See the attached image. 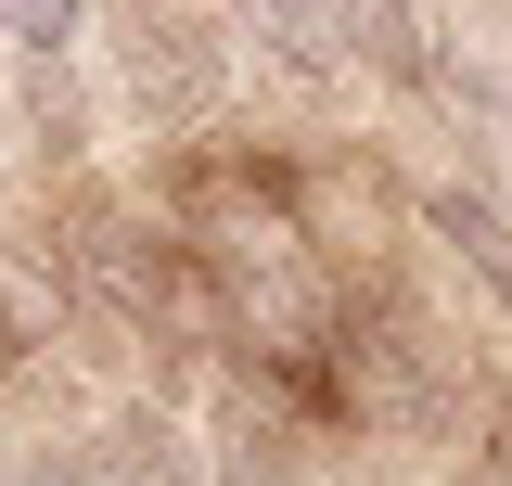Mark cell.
Listing matches in <instances>:
<instances>
[{
    "label": "cell",
    "mask_w": 512,
    "mask_h": 486,
    "mask_svg": "<svg viewBox=\"0 0 512 486\" xmlns=\"http://www.w3.org/2000/svg\"><path fill=\"white\" fill-rule=\"evenodd\" d=\"M77 26H90V0H0V39L13 52H64Z\"/></svg>",
    "instance_id": "obj_5"
},
{
    "label": "cell",
    "mask_w": 512,
    "mask_h": 486,
    "mask_svg": "<svg viewBox=\"0 0 512 486\" xmlns=\"http://www.w3.org/2000/svg\"><path fill=\"white\" fill-rule=\"evenodd\" d=\"M64 282L128 320V333H154V320H180L192 282H180V243L154 231V218H128V205H77V231H64Z\"/></svg>",
    "instance_id": "obj_1"
},
{
    "label": "cell",
    "mask_w": 512,
    "mask_h": 486,
    "mask_svg": "<svg viewBox=\"0 0 512 486\" xmlns=\"http://www.w3.org/2000/svg\"><path fill=\"white\" fill-rule=\"evenodd\" d=\"M39 333H52V282H39V269H13V256H0V359H26V346H39Z\"/></svg>",
    "instance_id": "obj_4"
},
{
    "label": "cell",
    "mask_w": 512,
    "mask_h": 486,
    "mask_svg": "<svg viewBox=\"0 0 512 486\" xmlns=\"http://www.w3.org/2000/svg\"><path fill=\"white\" fill-rule=\"evenodd\" d=\"M244 26L282 64H308V77H346V64H423L410 0H244Z\"/></svg>",
    "instance_id": "obj_2"
},
{
    "label": "cell",
    "mask_w": 512,
    "mask_h": 486,
    "mask_svg": "<svg viewBox=\"0 0 512 486\" xmlns=\"http://www.w3.org/2000/svg\"><path fill=\"white\" fill-rule=\"evenodd\" d=\"M423 218H436V243H448V256H461V269H474L500 307H512V205H500V192H436Z\"/></svg>",
    "instance_id": "obj_3"
}]
</instances>
